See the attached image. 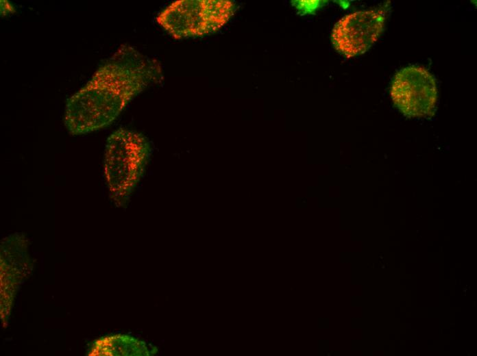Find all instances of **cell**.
Returning <instances> with one entry per match:
<instances>
[{"instance_id": "1", "label": "cell", "mask_w": 477, "mask_h": 356, "mask_svg": "<svg viewBox=\"0 0 477 356\" xmlns=\"http://www.w3.org/2000/svg\"><path fill=\"white\" fill-rule=\"evenodd\" d=\"M160 74L156 61L130 45H122L66 100L65 127L70 134L79 135L109 125L133 98L156 82Z\"/></svg>"}, {"instance_id": "2", "label": "cell", "mask_w": 477, "mask_h": 356, "mask_svg": "<svg viewBox=\"0 0 477 356\" xmlns=\"http://www.w3.org/2000/svg\"><path fill=\"white\" fill-rule=\"evenodd\" d=\"M151 146L142 134L123 128L108 138L104 151V175L110 196L117 206L125 205L143 177Z\"/></svg>"}, {"instance_id": "3", "label": "cell", "mask_w": 477, "mask_h": 356, "mask_svg": "<svg viewBox=\"0 0 477 356\" xmlns=\"http://www.w3.org/2000/svg\"><path fill=\"white\" fill-rule=\"evenodd\" d=\"M235 10L230 0H179L160 12L156 21L174 39L200 38L217 32Z\"/></svg>"}, {"instance_id": "4", "label": "cell", "mask_w": 477, "mask_h": 356, "mask_svg": "<svg viewBox=\"0 0 477 356\" xmlns=\"http://www.w3.org/2000/svg\"><path fill=\"white\" fill-rule=\"evenodd\" d=\"M390 94L394 105L411 118L435 115L438 92L435 77L424 67L411 66L393 77Z\"/></svg>"}, {"instance_id": "5", "label": "cell", "mask_w": 477, "mask_h": 356, "mask_svg": "<svg viewBox=\"0 0 477 356\" xmlns=\"http://www.w3.org/2000/svg\"><path fill=\"white\" fill-rule=\"evenodd\" d=\"M385 11H358L343 16L334 25L331 38L334 48L347 58L366 52L384 30Z\"/></svg>"}, {"instance_id": "6", "label": "cell", "mask_w": 477, "mask_h": 356, "mask_svg": "<svg viewBox=\"0 0 477 356\" xmlns=\"http://www.w3.org/2000/svg\"><path fill=\"white\" fill-rule=\"evenodd\" d=\"M29 240L21 233L4 238L1 242V317L9 318L13 301L33 264L28 253Z\"/></svg>"}, {"instance_id": "7", "label": "cell", "mask_w": 477, "mask_h": 356, "mask_svg": "<svg viewBox=\"0 0 477 356\" xmlns=\"http://www.w3.org/2000/svg\"><path fill=\"white\" fill-rule=\"evenodd\" d=\"M156 352L134 337L116 334L95 340L88 344L87 355H151Z\"/></svg>"}, {"instance_id": "8", "label": "cell", "mask_w": 477, "mask_h": 356, "mask_svg": "<svg viewBox=\"0 0 477 356\" xmlns=\"http://www.w3.org/2000/svg\"><path fill=\"white\" fill-rule=\"evenodd\" d=\"M14 12L12 5L8 1H1V12L3 15Z\"/></svg>"}]
</instances>
